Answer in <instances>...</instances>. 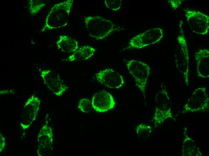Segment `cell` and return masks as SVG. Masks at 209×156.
<instances>
[{
  "label": "cell",
  "mask_w": 209,
  "mask_h": 156,
  "mask_svg": "<svg viewBox=\"0 0 209 156\" xmlns=\"http://www.w3.org/2000/svg\"><path fill=\"white\" fill-rule=\"evenodd\" d=\"M73 0L57 4L52 7L47 16L41 31L44 32L66 26L68 24Z\"/></svg>",
  "instance_id": "1"
},
{
  "label": "cell",
  "mask_w": 209,
  "mask_h": 156,
  "mask_svg": "<svg viewBox=\"0 0 209 156\" xmlns=\"http://www.w3.org/2000/svg\"><path fill=\"white\" fill-rule=\"evenodd\" d=\"M84 22L89 36L96 40L104 39L118 29L113 22L99 16H85Z\"/></svg>",
  "instance_id": "2"
},
{
  "label": "cell",
  "mask_w": 209,
  "mask_h": 156,
  "mask_svg": "<svg viewBox=\"0 0 209 156\" xmlns=\"http://www.w3.org/2000/svg\"><path fill=\"white\" fill-rule=\"evenodd\" d=\"M182 22L179 25V33L177 38V44L174 52L176 67L181 74L185 84L189 83V58L188 50L182 28Z\"/></svg>",
  "instance_id": "3"
},
{
  "label": "cell",
  "mask_w": 209,
  "mask_h": 156,
  "mask_svg": "<svg viewBox=\"0 0 209 156\" xmlns=\"http://www.w3.org/2000/svg\"><path fill=\"white\" fill-rule=\"evenodd\" d=\"M126 66L128 72L134 78L136 86L145 98L146 89L150 74V67L145 62L135 59L128 61Z\"/></svg>",
  "instance_id": "4"
},
{
  "label": "cell",
  "mask_w": 209,
  "mask_h": 156,
  "mask_svg": "<svg viewBox=\"0 0 209 156\" xmlns=\"http://www.w3.org/2000/svg\"><path fill=\"white\" fill-rule=\"evenodd\" d=\"M209 106V98L207 88L205 86L195 89L183 107L182 113L195 112L204 111Z\"/></svg>",
  "instance_id": "5"
},
{
  "label": "cell",
  "mask_w": 209,
  "mask_h": 156,
  "mask_svg": "<svg viewBox=\"0 0 209 156\" xmlns=\"http://www.w3.org/2000/svg\"><path fill=\"white\" fill-rule=\"evenodd\" d=\"M163 36V30L160 28L150 29L132 38L129 48L137 49L144 48L157 43Z\"/></svg>",
  "instance_id": "6"
},
{
  "label": "cell",
  "mask_w": 209,
  "mask_h": 156,
  "mask_svg": "<svg viewBox=\"0 0 209 156\" xmlns=\"http://www.w3.org/2000/svg\"><path fill=\"white\" fill-rule=\"evenodd\" d=\"M187 21L192 32L199 35H206L208 32L209 16L198 11L185 10Z\"/></svg>",
  "instance_id": "7"
},
{
  "label": "cell",
  "mask_w": 209,
  "mask_h": 156,
  "mask_svg": "<svg viewBox=\"0 0 209 156\" xmlns=\"http://www.w3.org/2000/svg\"><path fill=\"white\" fill-rule=\"evenodd\" d=\"M40 104V100L34 95L27 100L21 116L20 126L23 130L28 129L36 119Z\"/></svg>",
  "instance_id": "8"
},
{
  "label": "cell",
  "mask_w": 209,
  "mask_h": 156,
  "mask_svg": "<svg viewBox=\"0 0 209 156\" xmlns=\"http://www.w3.org/2000/svg\"><path fill=\"white\" fill-rule=\"evenodd\" d=\"M41 76L47 88L57 96L62 95L68 88L59 75L51 70H42Z\"/></svg>",
  "instance_id": "9"
},
{
  "label": "cell",
  "mask_w": 209,
  "mask_h": 156,
  "mask_svg": "<svg viewBox=\"0 0 209 156\" xmlns=\"http://www.w3.org/2000/svg\"><path fill=\"white\" fill-rule=\"evenodd\" d=\"M95 78L97 82L111 88L119 89L124 84L122 76L111 68L99 71L95 74Z\"/></svg>",
  "instance_id": "10"
},
{
  "label": "cell",
  "mask_w": 209,
  "mask_h": 156,
  "mask_svg": "<svg viewBox=\"0 0 209 156\" xmlns=\"http://www.w3.org/2000/svg\"><path fill=\"white\" fill-rule=\"evenodd\" d=\"M53 131L47 123L43 124L37 137L38 148L37 152L38 156H44L51 152L53 147Z\"/></svg>",
  "instance_id": "11"
},
{
  "label": "cell",
  "mask_w": 209,
  "mask_h": 156,
  "mask_svg": "<svg viewBox=\"0 0 209 156\" xmlns=\"http://www.w3.org/2000/svg\"><path fill=\"white\" fill-rule=\"evenodd\" d=\"M91 104L93 109L99 112H103L110 110L115 105L112 95L104 90L95 93L92 98Z\"/></svg>",
  "instance_id": "12"
},
{
  "label": "cell",
  "mask_w": 209,
  "mask_h": 156,
  "mask_svg": "<svg viewBox=\"0 0 209 156\" xmlns=\"http://www.w3.org/2000/svg\"><path fill=\"white\" fill-rule=\"evenodd\" d=\"M198 76L202 78H209V50L199 49L195 54Z\"/></svg>",
  "instance_id": "13"
},
{
  "label": "cell",
  "mask_w": 209,
  "mask_h": 156,
  "mask_svg": "<svg viewBox=\"0 0 209 156\" xmlns=\"http://www.w3.org/2000/svg\"><path fill=\"white\" fill-rule=\"evenodd\" d=\"M56 44L58 48L64 52H74L78 48L76 40L65 35L59 36Z\"/></svg>",
  "instance_id": "14"
},
{
  "label": "cell",
  "mask_w": 209,
  "mask_h": 156,
  "mask_svg": "<svg viewBox=\"0 0 209 156\" xmlns=\"http://www.w3.org/2000/svg\"><path fill=\"white\" fill-rule=\"evenodd\" d=\"M96 49L89 46H83L78 48L68 58L70 62L88 59L95 54Z\"/></svg>",
  "instance_id": "15"
},
{
  "label": "cell",
  "mask_w": 209,
  "mask_h": 156,
  "mask_svg": "<svg viewBox=\"0 0 209 156\" xmlns=\"http://www.w3.org/2000/svg\"><path fill=\"white\" fill-rule=\"evenodd\" d=\"M182 153L183 156H200L202 155L198 145L188 136H186L183 142Z\"/></svg>",
  "instance_id": "16"
},
{
  "label": "cell",
  "mask_w": 209,
  "mask_h": 156,
  "mask_svg": "<svg viewBox=\"0 0 209 156\" xmlns=\"http://www.w3.org/2000/svg\"><path fill=\"white\" fill-rule=\"evenodd\" d=\"M156 107L162 110L171 108V102L165 87L161 88L156 97Z\"/></svg>",
  "instance_id": "17"
},
{
  "label": "cell",
  "mask_w": 209,
  "mask_h": 156,
  "mask_svg": "<svg viewBox=\"0 0 209 156\" xmlns=\"http://www.w3.org/2000/svg\"><path fill=\"white\" fill-rule=\"evenodd\" d=\"M173 118L171 107L166 110H162L156 107L153 120L155 124L160 125L168 118Z\"/></svg>",
  "instance_id": "18"
},
{
  "label": "cell",
  "mask_w": 209,
  "mask_h": 156,
  "mask_svg": "<svg viewBox=\"0 0 209 156\" xmlns=\"http://www.w3.org/2000/svg\"><path fill=\"white\" fill-rule=\"evenodd\" d=\"M136 133L138 137L140 138L148 137L152 131V128L150 125L141 124L136 127Z\"/></svg>",
  "instance_id": "19"
},
{
  "label": "cell",
  "mask_w": 209,
  "mask_h": 156,
  "mask_svg": "<svg viewBox=\"0 0 209 156\" xmlns=\"http://www.w3.org/2000/svg\"><path fill=\"white\" fill-rule=\"evenodd\" d=\"M28 1L29 11L32 15L36 14L46 4L44 1L42 0H30Z\"/></svg>",
  "instance_id": "20"
},
{
  "label": "cell",
  "mask_w": 209,
  "mask_h": 156,
  "mask_svg": "<svg viewBox=\"0 0 209 156\" xmlns=\"http://www.w3.org/2000/svg\"><path fill=\"white\" fill-rule=\"evenodd\" d=\"M92 106L90 101L87 98H83L79 101L78 105L79 109L83 112H90Z\"/></svg>",
  "instance_id": "21"
},
{
  "label": "cell",
  "mask_w": 209,
  "mask_h": 156,
  "mask_svg": "<svg viewBox=\"0 0 209 156\" xmlns=\"http://www.w3.org/2000/svg\"><path fill=\"white\" fill-rule=\"evenodd\" d=\"M104 4L106 6L113 11L119 10L122 3V0H105Z\"/></svg>",
  "instance_id": "22"
},
{
  "label": "cell",
  "mask_w": 209,
  "mask_h": 156,
  "mask_svg": "<svg viewBox=\"0 0 209 156\" xmlns=\"http://www.w3.org/2000/svg\"><path fill=\"white\" fill-rule=\"evenodd\" d=\"M183 1L182 0H170L168 2L170 3L173 9H176L181 4Z\"/></svg>",
  "instance_id": "23"
},
{
  "label": "cell",
  "mask_w": 209,
  "mask_h": 156,
  "mask_svg": "<svg viewBox=\"0 0 209 156\" xmlns=\"http://www.w3.org/2000/svg\"><path fill=\"white\" fill-rule=\"evenodd\" d=\"M5 138L0 132V152H1L4 149L5 146Z\"/></svg>",
  "instance_id": "24"
}]
</instances>
